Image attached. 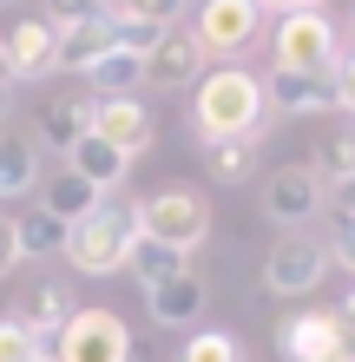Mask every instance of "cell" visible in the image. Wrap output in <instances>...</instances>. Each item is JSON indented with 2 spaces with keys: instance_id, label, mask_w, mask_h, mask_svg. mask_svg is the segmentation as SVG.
I'll return each instance as SVG.
<instances>
[{
  "instance_id": "1",
  "label": "cell",
  "mask_w": 355,
  "mask_h": 362,
  "mask_svg": "<svg viewBox=\"0 0 355 362\" xmlns=\"http://www.w3.org/2000/svg\"><path fill=\"white\" fill-rule=\"evenodd\" d=\"M277 125V112H270L263 99V79L243 73V66H217L198 79V105H191V132L198 145H224V139H250L263 145V132Z\"/></svg>"
},
{
  "instance_id": "2",
  "label": "cell",
  "mask_w": 355,
  "mask_h": 362,
  "mask_svg": "<svg viewBox=\"0 0 355 362\" xmlns=\"http://www.w3.org/2000/svg\"><path fill=\"white\" fill-rule=\"evenodd\" d=\"M132 244H138V204L99 198L92 218L66 224V264H73L79 276H119L125 257H132Z\"/></svg>"
},
{
  "instance_id": "3",
  "label": "cell",
  "mask_w": 355,
  "mask_h": 362,
  "mask_svg": "<svg viewBox=\"0 0 355 362\" xmlns=\"http://www.w3.org/2000/svg\"><path fill=\"white\" fill-rule=\"evenodd\" d=\"M138 238H152L164 250H178V257H191V250L211 238V211H204L198 191L164 185V191H152V198L138 204Z\"/></svg>"
},
{
  "instance_id": "4",
  "label": "cell",
  "mask_w": 355,
  "mask_h": 362,
  "mask_svg": "<svg viewBox=\"0 0 355 362\" xmlns=\"http://www.w3.org/2000/svg\"><path fill=\"white\" fill-rule=\"evenodd\" d=\"M277 66H296V73H336L342 59V40H336V20L323 7H303V13H283L277 20V40H270Z\"/></svg>"
},
{
  "instance_id": "5",
  "label": "cell",
  "mask_w": 355,
  "mask_h": 362,
  "mask_svg": "<svg viewBox=\"0 0 355 362\" xmlns=\"http://www.w3.org/2000/svg\"><path fill=\"white\" fill-rule=\"evenodd\" d=\"M53 362H132V329L112 310H79L66 329L47 343Z\"/></svg>"
},
{
  "instance_id": "6",
  "label": "cell",
  "mask_w": 355,
  "mask_h": 362,
  "mask_svg": "<svg viewBox=\"0 0 355 362\" xmlns=\"http://www.w3.org/2000/svg\"><path fill=\"white\" fill-rule=\"evenodd\" d=\"M329 276V244L309 238V230H283L263 257V290L270 296H309Z\"/></svg>"
},
{
  "instance_id": "7",
  "label": "cell",
  "mask_w": 355,
  "mask_h": 362,
  "mask_svg": "<svg viewBox=\"0 0 355 362\" xmlns=\"http://www.w3.org/2000/svg\"><path fill=\"white\" fill-rule=\"evenodd\" d=\"M86 132L106 139L112 152L138 158L145 145L158 139V119H152V105H145L138 93H125V99H86Z\"/></svg>"
},
{
  "instance_id": "8",
  "label": "cell",
  "mask_w": 355,
  "mask_h": 362,
  "mask_svg": "<svg viewBox=\"0 0 355 362\" xmlns=\"http://www.w3.org/2000/svg\"><path fill=\"white\" fill-rule=\"evenodd\" d=\"M277 343H283V362H342L349 356V336H342L336 310H296V316H283Z\"/></svg>"
},
{
  "instance_id": "9",
  "label": "cell",
  "mask_w": 355,
  "mask_h": 362,
  "mask_svg": "<svg viewBox=\"0 0 355 362\" xmlns=\"http://www.w3.org/2000/svg\"><path fill=\"white\" fill-rule=\"evenodd\" d=\"M257 27H263V7H257V0H204L191 33H198L204 53L231 59V53H243L250 40H257Z\"/></svg>"
},
{
  "instance_id": "10",
  "label": "cell",
  "mask_w": 355,
  "mask_h": 362,
  "mask_svg": "<svg viewBox=\"0 0 355 362\" xmlns=\"http://www.w3.org/2000/svg\"><path fill=\"white\" fill-rule=\"evenodd\" d=\"M323 198H329V191H323V178L309 172V165H283V172L263 185V218L283 224V230H303L323 211Z\"/></svg>"
},
{
  "instance_id": "11",
  "label": "cell",
  "mask_w": 355,
  "mask_h": 362,
  "mask_svg": "<svg viewBox=\"0 0 355 362\" xmlns=\"http://www.w3.org/2000/svg\"><path fill=\"white\" fill-rule=\"evenodd\" d=\"M145 79H152L158 93L198 86V79H204V47H198V33H191V27H164L158 47L145 53Z\"/></svg>"
},
{
  "instance_id": "12",
  "label": "cell",
  "mask_w": 355,
  "mask_h": 362,
  "mask_svg": "<svg viewBox=\"0 0 355 362\" xmlns=\"http://www.w3.org/2000/svg\"><path fill=\"white\" fill-rule=\"evenodd\" d=\"M263 99L270 112H289V119H309V112H336V86H329V73H296V66H270L263 79Z\"/></svg>"
},
{
  "instance_id": "13",
  "label": "cell",
  "mask_w": 355,
  "mask_h": 362,
  "mask_svg": "<svg viewBox=\"0 0 355 362\" xmlns=\"http://www.w3.org/2000/svg\"><path fill=\"white\" fill-rule=\"evenodd\" d=\"M106 47H112V20L106 13H86V20H73V27H53V66H66V73H86Z\"/></svg>"
},
{
  "instance_id": "14",
  "label": "cell",
  "mask_w": 355,
  "mask_h": 362,
  "mask_svg": "<svg viewBox=\"0 0 355 362\" xmlns=\"http://www.w3.org/2000/svg\"><path fill=\"white\" fill-rule=\"evenodd\" d=\"M204 303H211V296H204V276H198V270H184V276H172V284L145 290V310H152V323H164V329L198 323Z\"/></svg>"
},
{
  "instance_id": "15",
  "label": "cell",
  "mask_w": 355,
  "mask_h": 362,
  "mask_svg": "<svg viewBox=\"0 0 355 362\" xmlns=\"http://www.w3.org/2000/svg\"><path fill=\"white\" fill-rule=\"evenodd\" d=\"M13 316L40 336V343H53V336L79 316V303H73V290H66V284H33L27 296H20V310H13Z\"/></svg>"
},
{
  "instance_id": "16",
  "label": "cell",
  "mask_w": 355,
  "mask_h": 362,
  "mask_svg": "<svg viewBox=\"0 0 355 362\" xmlns=\"http://www.w3.org/2000/svg\"><path fill=\"white\" fill-rule=\"evenodd\" d=\"M66 172H79V178L99 191V198H112V191L125 185V172H132V158H125V152H112L106 139H92V132H86V139H79L73 152H66Z\"/></svg>"
},
{
  "instance_id": "17",
  "label": "cell",
  "mask_w": 355,
  "mask_h": 362,
  "mask_svg": "<svg viewBox=\"0 0 355 362\" xmlns=\"http://www.w3.org/2000/svg\"><path fill=\"white\" fill-rule=\"evenodd\" d=\"M0 53H7V79H40V73H53V27H47V20H20Z\"/></svg>"
},
{
  "instance_id": "18",
  "label": "cell",
  "mask_w": 355,
  "mask_h": 362,
  "mask_svg": "<svg viewBox=\"0 0 355 362\" xmlns=\"http://www.w3.org/2000/svg\"><path fill=\"white\" fill-rule=\"evenodd\" d=\"M40 191V145L27 132H0V204Z\"/></svg>"
},
{
  "instance_id": "19",
  "label": "cell",
  "mask_w": 355,
  "mask_h": 362,
  "mask_svg": "<svg viewBox=\"0 0 355 362\" xmlns=\"http://www.w3.org/2000/svg\"><path fill=\"white\" fill-rule=\"evenodd\" d=\"M79 139H86V99L40 105V125H33V145H40V152H73Z\"/></svg>"
},
{
  "instance_id": "20",
  "label": "cell",
  "mask_w": 355,
  "mask_h": 362,
  "mask_svg": "<svg viewBox=\"0 0 355 362\" xmlns=\"http://www.w3.org/2000/svg\"><path fill=\"white\" fill-rule=\"evenodd\" d=\"M86 79H92V99H125V93L145 86V59L125 53V47H106V53L86 66Z\"/></svg>"
},
{
  "instance_id": "21",
  "label": "cell",
  "mask_w": 355,
  "mask_h": 362,
  "mask_svg": "<svg viewBox=\"0 0 355 362\" xmlns=\"http://www.w3.org/2000/svg\"><path fill=\"white\" fill-rule=\"evenodd\" d=\"M40 211H47V218H59V224H79V218H92V211H99V191L79 178V172H66V165H59V172L47 178Z\"/></svg>"
},
{
  "instance_id": "22",
  "label": "cell",
  "mask_w": 355,
  "mask_h": 362,
  "mask_svg": "<svg viewBox=\"0 0 355 362\" xmlns=\"http://www.w3.org/2000/svg\"><path fill=\"white\" fill-rule=\"evenodd\" d=\"M13 230V250H20V264H33V257H53V250H66V224L47 218V211H27V218H7Z\"/></svg>"
},
{
  "instance_id": "23",
  "label": "cell",
  "mask_w": 355,
  "mask_h": 362,
  "mask_svg": "<svg viewBox=\"0 0 355 362\" xmlns=\"http://www.w3.org/2000/svg\"><path fill=\"white\" fill-rule=\"evenodd\" d=\"M125 270L138 276V290H158V284H172V276H184V257L164 250V244H152V238H138L132 257H125Z\"/></svg>"
},
{
  "instance_id": "24",
  "label": "cell",
  "mask_w": 355,
  "mask_h": 362,
  "mask_svg": "<svg viewBox=\"0 0 355 362\" xmlns=\"http://www.w3.org/2000/svg\"><path fill=\"white\" fill-rule=\"evenodd\" d=\"M309 172L323 178V191L342 185V178H355V125H336V132L316 145V165H309Z\"/></svg>"
},
{
  "instance_id": "25",
  "label": "cell",
  "mask_w": 355,
  "mask_h": 362,
  "mask_svg": "<svg viewBox=\"0 0 355 362\" xmlns=\"http://www.w3.org/2000/svg\"><path fill=\"white\" fill-rule=\"evenodd\" d=\"M204 158H211V178H217V185H243L250 172H257V145H250V139L204 145Z\"/></svg>"
},
{
  "instance_id": "26",
  "label": "cell",
  "mask_w": 355,
  "mask_h": 362,
  "mask_svg": "<svg viewBox=\"0 0 355 362\" xmlns=\"http://www.w3.org/2000/svg\"><path fill=\"white\" fill-rule=\"evenodd\" d=\"M33 356H47V343L7 310V316H0V362H33Z\"/></svg>"
},
{
  "instance_id": "27",
  "label": "cell",
  "mask_w": 355,
  "mask_h": 362,
  "mask_svg": "<svg viewBox=\"0 0 355 362\" xmlns=\"http://www.w3.org/2000/svg\"><path fill=\"white\" fill-rule=\"evenodd\" d=\"M178 362H243V343H237V336H224V329H204V336L184 343Z\"/></svg>"
},
{
  "instance_id": "28",
  "label": "cell",
  "mask_w": 355,
  "mask_h": 362,
  "mask_svg": "<svg viewBox=\"0 0 355 362\" xmlns=\"http://www.w3.org/2000/svg\"><path fill=\"white\" fill-rule=\"evenodd\" d=\"M106 20H112V47L138 53V59L152 53V47H158V33H164V27H152V20H125V13H106Z\"/></svg>"
},
{
  "instance_id": "29",
  "label": "cell",
  "mask_w": 355,
  "mask_h": 362,
  "mask_svg": "<svg viewBox=\"0 0 355 362\" xmlns=\"http://www.w3.org/2000/svg\"><path fill=\"white\" fill-rule=\"evenodd\" d=\"M125 20H152V27H172L178 20V0H119Z\"/></svg>"
},
{
  "instance_id": "30",
  "label": "cell",
  "mask_w": 355,
  "mask_h": 362,
  "mask_svg": "<svg viewBox=\"0 0 355 362\" xmlns=\"http://www.w3.org/2000/svg\"><path fill=\"white\" fill-rule=\"evenodd\" d=\"M329 86H336V112H349L355 119V47L336 59V73H329Z\"/></svg>"
},
{
  "instance_id": "31",
  "label": "cell",
  "mask_w": 355,
  "mask_h": 362,
  "mask_svg": "<svg viewBox=\"0 0 355 362\" xmlns=\"http://www.w3.org/2000/svg\"><path fill=\"white\" fill-rule=\"evenodd\" d=\"M329 264H342L355 276V224H336V230H329Z\"/></svg>"
},
{
  "instance_id": "32",
  "label": "cell",
  "mask_w": 355,
  "mask_h": 362,
  "mask_svg": "<svg viewBox=\"0 0 355 362\" xmlns=\"http://www.w3.org/2000/svg\"><path fill=\"white\" fill-rule=\"evenodd\" d=\"M92 7L86 0H47V27H73V20H86Z\"/></svg>"
},
{
  "instance_id": "33",
  "label": "cell",
  "mask_w": 355,
  "mask_h": 362,
  "mask_svg": "<svg viewBox=\"0 0 355 362\" xmlns=\"http://www.w3.org/2000/svg\"><path fill=\"white\" fill-rule=\"evenodd\" d=\"M329 204H336V224H355V178L329 185Z\"/></svg>"
},
{
  "instance_id": "34",
  "label": "cell",
  "mask_w": 355,
  "mask_h": 362,
  "mask_svg": "<svg viewBox=\"0 0 355 362\" xmlns=\"http://www.w3.org/2000/svg\"><path fill=\"white\" fill-rule=\"evenodd\" d=\"M7 270H20V250H13V230H7V218H0V276Z\"/></svg>"
},
{
  "instance_id": "35",
  "label": "cell",
  "mask_w": 355,
  "mask_h": 362,
  "mask_svg": "<svg viewBox=\"0 0 355 362\" xmlns=\"http://www.w3.org/2000/svg\"><path fill=\"white\" fill-rule=\"evenodd\" d=\"M336 316H342V336H349V343H355V284H349V296H342V303H336Z\"/></svg>"
},
{
  "instance_id": "36",
  "label": "cell",
  "mask_w": 355,
  "mask_h": 362,
  "mask_svg": "<svg viewBox=\"0 0 355 362\" xmlns=\"http://www.w3.org/2000/svg\"><path fill=\"white\" fill-rule=\"evenodd\" d=\"M257 7L270 13V7H277V13H303V7H316V0H257Z\"/></svg>"
},
{
  "instance_id": "37",
  "label": "cell",
  "mask_w": 355,
  "mask_h": 362,
  "mask_svg": "<svg viewBox=\"0 0 355 362\" xmlns=\"http://www.w3.org/2000/svg\"><path fill=\"white\" fill-rule=\"evenodd\" d=\"M86 7H92V13H119V0H86Z\"/></svg>"
},
{
  "instance_id": "38",
  "label": "cell",
  "mask_w": 355,
  "mask_h": 362,
  "mask_svg": "<svg viewBox=\"0 0 355 362\" xmlns=\"http://www.w3.org/2000/svg\"><path fill=\"white\" fill-rule=\"evenodd\" d=\"M7 105H13V86H0V119H7Z\"/></svg>"
},
{
  "instance_id": "39",
  "label": "cell",
  "mask_w": 355,
  "mask_h": 362,
  "mask_svg": "<svg viewBox=\"0 0 355 362\" xmlns=\"http://www.w3.org/2000/svg\"><path fill=\"white\" fill-rule=\"evenodd\" d=\"M0 86H13V79H7V53H0Z\"/></svg>"
},
{
  "instance_id": "40",
  "label": "cell",
  "mask_w": 355,
  "mask_h": 362,
  "mask_svg": "<svg viewBox=\"0 0 355 362\" xmlns=\"http://www.w3.org/2000/svg\"><path fill=\"white\" fill-rule=\"evenodd\" d=\"M33 362H53V356H33Z\"/></svg>"
},
{
  "instance_id": "41",
  "label": "cell",
  "mask_w": 355,
  "mask_h": 362,
  "mask_svg": "<svg viewBox=\"0 0 355 362\" xmlns=\"http://www.w3.org/2000/svg\"><path fill=\"white\" fill-rule=\"evenodd\" d=\"M342 362H355V349H349V356H342Z\"/></svg>"
},
{
  "instance_id": "42",
  "label": "cell",
  "mask_w": 355,
  "mask_h": 362,
  "mask_svg": "<svg viewBox=\"0 0 355 362\" xmlns=\"http://www.w3.org/2000/svg\"><path fill=\"white\" fill-rule=\"evenodd\" d=\"M0 7H13V0H0Z\"/></svg>"
},
{
  "instance_id": "43",
  "label": "cell",
  "mask_w": 355,
  "mask_h": 362,
  "mask_svg": "<svg viewBox=\"0 0 355 362\" xmlns=\"http://www.w3.org/2000/svg\"><path fill=\"white\" fill-rule=\"evenodd\" d=\"M349 33H355V20H349Z\"/></svg>"
}]
</instances>
